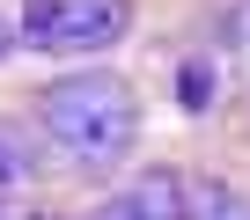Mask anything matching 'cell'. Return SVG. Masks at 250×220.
<instances>
[{
	"label": "cell",
	"instance_id": "cell-3",
	"mask_svg": "<svg viewBox=\"0 0 250 220\" xmlns=\"http://www.w3.org/2000/svg\"><path fill=\"white\" fill-rule=\"evenodd\" d=\"M125 220H184V176L177 169H147V176H133L118 198H110Z\"/></svg>",
	"mask_w": 250,
	"mask_h": 220
},
{
	"label": "cell",
	"instance_id": "cell-1",
	"mask_svg": "<svg viewBox=\"0 0 250 220\" xmlns=\"http://www.w3.org/2000/svg\"><path fill=\"white\" fill-rule=\"evenodd\" d=\"M37 125L59 147V162L118 169L133 154V140H140V95H133V81L88 66V73H66V81H52L37 95Z\"/></svg>",
	"mask_w": 250,
	"mask_h": 220
},
{
	"label": "cell",
	"instance_id": "cell-4",
	"mask_svg": "<svg viewBox=\"0 0 250 220\" xmlns=\"http://www.w3.org/2000/svg\"><path fill=\"white\" fill-rule=\"evenodd\" d=\"M228 52H235L243 73H250V0H228Z\"/></svg>",
	"mask_w": 250,
	"mask_h": 220
},
{
	"label": "cell",
	"instance_id": "cell-5",
	"mask_svg": "<svg viewBox=\"0 0 250 220\" xmlns=\"http://www.w3.org/2000/svg\"><path fill=\"white\" fill-rule=\"evenodd\" d=\"M213 103V73H206V59H191L184 66V110H206Z\"/></svg>",
	"mask_w": 250,
	"mask_h": 220
},
{
	"label": "cell",
	"instance_id": "cell-7",
	"mask_svg": "<svg viewBox=\"0 0 250 220\" xmlns=\"http://www.w3.org/2000/svg\"><path fill=\"white\" fill-rule=\"evenodd\" d=\"M8 52H15V22L0 15V59H8Z\"/></svg>",
	"mask_w": 250,
	"mask_h": 220
},
{
	"label": "cell",
	"instance_id": "cell-6",
	"mask_svg": "<svg viewBox=\"0 0 250 220\" xmlns=\"http://www.w3.org/2000/svg\"><path fill=\"white\" fill-rule=\"evenodd\" d=\"M206 220H250V205H243V198H228V205H213Z\"/></svg>",
	"mask_w": 250,
	"mask_h": 220
},
{
	"label": "cell",
	"instance_id": "cell-2",
	"mask_svg": "<svg viewBox=\"0 0 250 220\" xmlns=\"http://www.w3.org/2000/svg\"><path fill=\"white\" fill-rule=\"evenodd\" d=\"M125 30H133V0H30L15 22V44L81 59V52H110Z\"/></svg>",
	"mask_w": 250,
	"mask_h": 220
}]
</instances>
